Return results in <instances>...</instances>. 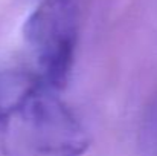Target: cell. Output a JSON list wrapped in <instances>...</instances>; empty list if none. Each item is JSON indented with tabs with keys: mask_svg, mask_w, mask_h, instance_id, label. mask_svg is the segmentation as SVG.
Here are the masks:
<instances>
[{
	"mask_svg": "<svg viewBox=\"0 0 157 156\" xmlns=\"http://www.w3.org/2000/svg\"><path fill=\"white\" fill-rule=\"evenodd\" d=\"M8 129H9V121H8V116H6V113L3 110V106L0 103V135L6 133Z\"/></svg>",
	"mask_w": 157,
	"mask_h": 156,
	"instance_id": "3",
	"label": "cell"
},
{
	"mask_svg": "<svg viewBox=\"0 0 157 156\" xmlns=\"http://www.w3.org/2000/svg\"><path fill=\"white\" fill-rule=\"evenodd\" d=\"M79 14L76 0H40L23 25V37L38 77L53 89L67 86L78 45Z\"/></svg>",
	"mask_w": 157,
	"mask_h": 156,
	"instance_id": "2",
	"label": "cell"
},
{
	"mask_svg": "<svg viewBox=\"0 0 157 156\" xmlns=\"http://www.w3.org/2000/svg\"><path fill=\"white\" fill-rule=\"evenodd\" d=\"M40 77L0 74V103L9 126L15 119L29 149L38 156H82L90 138L86 127Z\"/></svg>",
	"mask_w": 157,
	"mask_h": 156,
	"instance_id": "1",
	"label": "cell"
}]
</instances>
